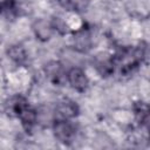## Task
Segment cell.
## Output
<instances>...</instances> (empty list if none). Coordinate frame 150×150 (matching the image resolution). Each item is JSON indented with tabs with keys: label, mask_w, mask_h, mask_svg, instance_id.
<instances>
[{
	"label": "cell",
	"mask_w": 150,
	"mask_h": 150,
	"mask_svg": "<svg viewBox=\"0 0 150 150\" xmlns=\"http://www.w3.org/2000/svg\"><path fill=\"white\" fill-rule=\"evenodd\" d=\"M53 134L54 137L62 144H70L76 134L75 124L71 122V120H63V118H56L53 122Z\"/></svg>",
	"instance_id": "1"
},
{
	"label": "cell",
	"mask_w": 150,
	"mask_h": 150,
	"mask_svg": "<svg viewBox=\"0 0 150 150\" xmlns=\"http://www.w3.org/2000/svg\"><path fill=\"white\" fill-rule=\"evenodd\" d=\"M66 79L67 82L70 84V87L79 93L86 91L89 87V79L84 73V70H82L81 68L73 67L69 70H67Z\"/></svg>",
	"instance_id": "2"
},
{
	"label": "cell",
	"mask_w": 150,
	"mask_h": 150,
	"mask_svg": "<svg viewBox=\"0 0 150 150\" xmlns=\"http://www.w3.org/2000/svg\"><path fill=\"white\" fill-rule=\"evenodd\" d=\"M43 71L46 74V77L52 83H54V84L60 86L64 81H67V79H66L67 71H66V69L63 68V66L59 61H50V62H48L45 66Z\"/></svg>",
	"instance_id": "3"
},
{
	"label": "cell",
	"mask_w": 150,
	"mask_h": 150,
	"mask_svg": "<svg viewBox=\"0 0 150 150\" xmlns=\"http://www.w3.org/2000/svg\"><path fill=\"white\" fill-rule=\"evenodd\" d=\"M79 105L69 100V98H63L56 103L55 107V116L56 118H63V120H73L79 115Z\"/></svg>",
	"instance_id": "4"
},
{
	"label": "cell",
	"mask_w": 150,
	"mask_h": 150,
	"mask_svg": "<svg viewBox=\"0 0 150 150\" xmlns=\"http://www.w3.org/2000/svg\"><path fill=\"white\" fill-rule=\"evenodd\" d=\"M33 32H34L36 39H39L41 41H47L52 38L54 29H53L50 22H48L43 19H39L33 23Z\"/></svg>",
	"instance_id": "5"
},
{
	"label": "cell",
	"mask_w": 150,
	"mask_h": 150,
	"mask_svg": "<svg viewBox=\"0 0 150 150\" xmlns=\"http://www.w3.org/2000/svg\"><path fill=\"white\" fill-rule=\"evenodd\" d=\"M19 120H20V122H21V124H22V127L27 130V131H30L32 129H33V127L36 124V122H38V112L28 104L27 107H25L20 112H19V115L16 116Z\"/></svg>",
	"instance_id": "6"
},
{
	"label": "cell",
	"mask_w": 150,
	"mask_h": 150,
	"mask_svg": "<svg viewBox=\"0 0 150 150\" xmlns=\"http://www.w3.org/2000/svg\"><path fill=\"white\" fill-rule=\"evenodd\" d=\"M74 48L81 53H86L91 48V36L87 29L79 30L74 36Z\"/></svg>",
	"instance_id": "7"
},
{
	"label": "cell",
	"mask_w": 150,
	"mask_h": 150,
	"mask_svg": "<svg viewBox=\"0 0 150 150\" xmlns=\"http://www.w3.org/2000/svg\"><path fill=\"white\" fill-rule=\"evenodd\" d=\"M28 104H29L28 101H27L23 96L16 95V96L11 97V98L7 101V103H6V111H7L9 115L16 117V116L19 115V112H20L25 107H27Z\"/></svg>",
	"instance_id": "8"
},
{
	"label": "cell",
	"mask_w": 150,
	"mask_h": 150,
	"mask_svg": "<svg viewBox=\"0 0 150 150\" xmlns=\"http://www.w3.org/2000/svg\"><path fill=\"white\" fill-rule=\"evenodd\" d=\"M7 55H8V57L13 62H15L18 64H22L27 60V53H26L25 48L21 45H13V46H11L7 49Z\"/></svg>",
	"instance_id": "9"
},
{
	"label": "cell",
	"mask_w": 150,
	"mask_h": 150,
	"mask_svg": "<svg viewBox=\"0 0 150 150\" xmlns=\"http://www.w3.org/2000/svg\"><path fill=\"white\" fill-rule=\"evenodd\" d=\"M135 115L141 124L148 123V105L143 102H138L135 105Z\"/></svg>",
	"instance_id": "10"
},
{
	"label": "cell",
	"mask_w": 150,
	"mask_h": 150,
	"mask_svg": "<svg viewBox=\"0 0 150 150\" xmlns=\"http://www.w3.org/2000/svg\"><path fill=\"white\" fill-rule=\"evenodd\" d=\"M67 1L69 7L77 13L86 12L90 5V0H67Z\"/></svg>",
	"instance_id": "11"
}]
</instances>
